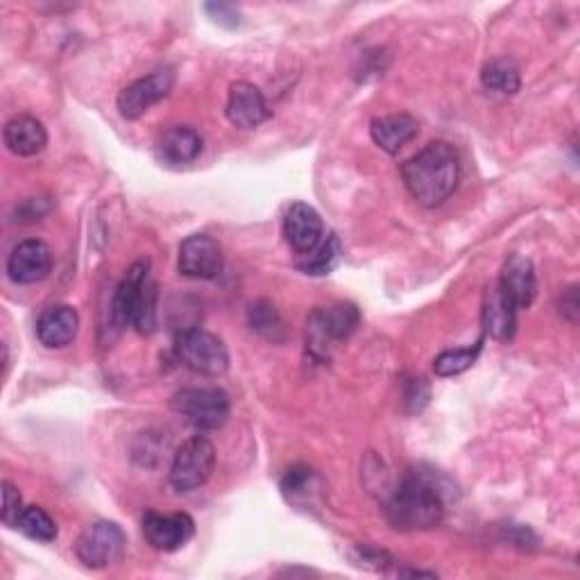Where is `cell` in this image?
<instances>
[{
  "mask_svg": "<svg viewBox=\"0 0 580 580\" xmlns=\"http://www.w3.org/2000/svg\"><path fill=\"white\" fill-rule=\"evenodd\" d=\"M411 196L424 207H440L454 196L461 179V157L446 141H433L402 166Z\"/></svg>",
  "mask_w": 580,
  "mask_h": 580,
  "instance_id": "cell-1",
  "label": "cell"
},
{
  "mask_svg": "<svg viewBox=\"0 0 580 580\" xmlns=\"http://www.w3.org/2000/svg\"><path fill=\"white\" fill-rule=\"evenodd\" d=\"M442 490L422 474H409L383 503L385 522L395 531L415 533L435 529L444 520Z\"/></svg>",
  "mask_w": 580,
  "mask_h": 580,
  "instance_id": "cell-2",
  "label": "cell"
},
{
  "mask_svg": "<svg viewBox=\"0 0 580 580\" xmlns=\"http://www.w3.org/2000/svg\"><path fill=\"white\" fill-rule=\"evenodd\" d=\"M157 282L150 275V264H135L118 284L111 299V317L118 327L132 325L139 334H150L157 327Z\"/></svg>",
  "mask_w": 580,
  "mask_h": 580,
  "instance_id": "cell-3",
  "label": "cell"
},
{
  "mask_svg": "<svg viewBox=\"0 0 580 580\" xmlns=\"http://www.w3.org/2000/svg\"><path fill=\"white\" fill-rule=\"evenodd\" d=\"M216 470V446L209 438L196 435L186 440L173 459L170 485L175 492H193L203 488Z\"/></svg>",
  "mask_w": 580,
  "mask_h": 580,
  "instance_id": "cell-4",
  "label": "cell"
},
{
  "mask_svg": "<svg viewBox=\"0 0 580 580\" xmlns=\"http://www.w3.org/2000/svg\"><path fill=\"white\" fill-rule=\"evenodd\" d=\"M175 354L188 370L203 376H220L229 370L227 345L218 336L203 330L188 327L177 332Z\"/></svg>",
  "mask_w": 580,
  "mask_h": 580,
  "instance_id": "cell-5",
  "label": "cell"
},
{
  "mask_svg": "<svg viewBox=\"0 0 580 580\" xmlns=\"http://www.w3.org/2000/svg\"><path fill=\"white\" fill-rule=\"evenodd\" d=\"M170 406L198 431H216L229 420V397L218 389H184L173 395Z\"/></svg>",
  "mask_w": 580,
  "mask_h": 580,
  "instance_id": "cell-6",
  "label": "cell"
},
{
  "mask_svg": "<svg viewBox=\"0 0 580 580\" xmlns=\"http://www.w3.org/2000/svg\"><path fill=\"white\" fill-rule=\"evenodd\" d=\"M127 538L116 522H96L82 531L76 544L78 560L89 569H105L125 553Z\"/></svg>",
  "mask_w": 580,
  "mask_h": 580,
  "instance_id": "cell-7",
  "label": "cell"
},
{
  "mask_svg": "<svg viewBox=\"0 0 580 580\" xmlns=\"http://www.w3.org/2000/svg\"><path fill=\"white\" fill-rule=\"evenodd\" d=\"M223 247L207 234H193L181 240L177 268L188 279H216L223 273Z\"/></svg>",
  "mask_w": 580,
  "mask_h": 580,
  "instance_id": "cell-8",
  "label": "cell"
},
{
  "mask_svg": "<svg viewBox=\"0 0 580 580\" xmlns=\"http://www.w3.org/2000/svg\"><path fill=\"white\" fill-rule=\"evenodd\" d=\"M175 85V73L170 69H161L150 73L148 78H141L132 85H127L118 94V111L127 120L141 118L150 107L161 102Z\"/></svg>",
  "mask_w": 580,
  "mask_h": 580,
  "instance_id": "cell-9",
  "label": "cell"
},
{
  "mask_svg": "<svg viewBox=\"0 0 580 580\" xmlns=\"http://www.w3.org/2000/svg\"><path fill=\"white\" fill-rule=\"evenodd\" d=\"M193 535H196V522L186 512L161 514L150 510L144 514V538L157 551H179Z\"/></svg>",
  "mask_w": 580,
  "mask_h": 580,
  "instance_id": "cell-10",
  "label": "cell"
},
{
  "mask_svg": "<svg viewBox=\"0 0 580 580\" xmlns=\"http://www.w3.org/2000/svg\"><path fill=\"white\" fill-rule=\"evenodd\" d=\"M361 322V313L354 304H334L311 313L308 330L313 347L325 343H338L350 338Z\"/></svg>",
  "mask_w": 580,
  "mask_h": 580,
  "instance_id": "cell-11",
  "label": "cell"
},
{
  "mask_svg": "<svg viewBox=\"0 0 580 580\" xmlns=\"http://www.w3.org/2000/svg\"><path fill=\"white\" fill-rule=\"evenodd\" d=\"M52 271L50 247L39 238L21 240L8 259V275L12 282L30 286L43 282Z\"/></svg>",
  "mask_w": 580,
  "mask_h": 580,
  "instance_id": "cell-12",
  "label": "cell"
},
{
  "mask_svg": "<svg viewBox=\"0 0 580 580\" xmlns=\"http://www.w3.org/2000/svg\"><path fill=\"white\" fill-rule=\"evenodd\" d=\"M497 291L512 308H529L538 295V277L533 264L524 259V256H510L501 271Z\"/></svg>",
  "mask_w": 580,
  "mask_h": 580,
  "instance_id": "cell-13",
  "label": "cell"
},
{
  "mask_svg": "<svg viewBox=\"0 0 580 580\" xmlns=\"http://www.w3.org/2000/svg\"><path fill=\"white\" fill-rule=\"evenodd\" d=\"M227 118L240 130H254L271 118L268 102L259 87L252 82H234L227 96Z\"/></svg>",
  "mask_w": 580,
  "mask_h": 580,
  "instance_id": "cell-14",
  "label": "cell"
},
{
  "mask_svg": "<svg viewBox=\"0 0 580 580\" xmlns=\"http://www.w3.org/2000/svg\"><path fill=\"white\" fill-rule=\"evenodd\" d=\"M80 330V315L69 304L46 308L37 320V338L48 350L69 347Z\"/></svg>",
  "mask_w": 580,
  "mask_h": 580,
  "instance_id": "cell-15",
  "label": "cell"
},
{
  "mask_svg": "<svg viewBox=\"0 0 580 580\" xmlns=\"http://www.w3.org/2000/svg\"><path fill=\"white\" fill-rule=\"evenodd\" d=\"M284 236L288 245L302 256L322 240L325 225H322V218L313 207L304 203H293L284 216Z\"/></svg>",
  "mask_w": 580,
  "mask_h": 580,
  "instance_id": "cell-16",
  "label": "cell"
},
{
  "mask_svg": "<svg viewBox=\"0 0 580 580\" xmlns=\"http://www.w3.org/2000/svg\"><path fill=\"white\" fill-rule=\"evenodd\" d=\"M420 132V125L411 114H389L370 122L372 141L389 155H397Z\"/></svg>",
  "mask_w": 580,
  "mask_h": 580,
  "instance_id": "cell-17",
  "label": "cell"
},
{
  "mask_svg": "<svg viewBox=\"0 0 580 580\" xmlns=\"http://www.w3.org/2000/svg\"><path fill=\"white\" fill-rule=\"evenodd\" d=\"M203 146L205 141L198 130L186 125H175L159 137L157 157L168 166H186L200 157Z\"/></svg>",
  "mask_w": 580,
  "mask_h": 580,
  "instance_id": "cell-18",
  "label": "cell"
},
{
  "mask_svg": "<svg viewBox=\"0 0 580 580\" xmlns=\"http://www.w3.org/2000/svg\"><path fill=\"white\" fill-rule=\"evenodd\" d=\"M6 146L17 157H35L46 150L48 146V132L39 118L21 114L8 120L3 130Z\"/></svg>",
  "mask_w": 580,
  "mask_h": 580,
  "instance_id": "cell-19",
  "label": "cell"
},
{
  "mask_svg": "<svg viewBox=\"0 0 580 580\" xmlns=\"http://www.w3.org/2000/svg\"><path fill=\"white\" fill-rule=\"evenodd\" d=\"M518 308H512L497 288H492L485 297L483 306V327L485 334L492 336L494 341L510 343L518 332Z\"/></svg>",
  "mask_w": 580,
  "mask_h": 580,
  "instance_id": "cell-20",
  "label": "cell"
},
{
  "mask_svg": "<svg viewBox=\"0 0 580 580\" xmlns=\"http://www.w3.org/2000/svg\"><path fill=\"white\" fill-rule=\"evenodd\" d=\"M343 256V245L336 234H325L322 240L306 254H302V259L297 262V271L306 275H330Z\"/></svg>",
  "mask_w": 580,
  "mask_h": 580,
  "instance_id": "cell-21",
  "label": "cell"
},
{
  "mask_svg": "<svg viewBox=\"0 0 580 580\" xmlns=\"http://www.w3.org/2000/svg\"><path fill=\"white\" fill-rule=\"evenodd\" d=\"M481 85L488 91L501 94V96H514L522 89V73L520 67L512 59H492L488 61L481 71Z\"/></svg>",
  "mask_w": 580,
  "mask_h": 580,
  "instance_id": "cell-22",
  "label": "cell"
},
{
  "mask_svg": "<svg viewBox=\"0 0 580 580\" xmlns=\"http://www.w3.org/2000/svg\"><path fill=\"white\" fill-rule=\"evenodd\" d=\"M247 322H249L252 332H256V334L268 338V341L277 343V341L286 338V325H284L279 311L271 302H266V299L249 306Z\"/></svg>",
  "mask_w": 580,
  "mask_h": 580,
  "instance_id": "cell-23",
  "label": "cell"
},
{
  "mask_svg": "<svg viewBox=\"0 0 580 580\" xmlns=\"http://www.w3.org/2000/svg\"><path fill=\"white\" fill-rule=\"evenodd\" d=\"M17 529L26 538L43 542V544L57 540V524L52 522V518L41 505H26L23 512H21V518H19Z\"/></svg>",
  "mask_w": 580,
  "mask_h": 580,
  "instance_id": "cell-24",
  "label": "cell"
},
{
  "mask_svg": "<svg viewBox=\"0 0 580 580\" xmlns=\"http://www.w3.org/2000/svg\"><path fill=\"white\" fill-rule=\"evenodd\" d=\"M483 350V338L479 343H474L472 347H459V350H446L440 356H435L433 361V370L438 376H456L463 374L465 370H470L479 354Z\"/></svg>",
  "mask_w": 580,
  "mask_h": 580,
  "instance_id": "cell-25",
  "label": "cell"
},
{
  "mask_svg": "<svg viewBox=\"0 0 580 580\" xmlns=\"http://www.w3.org/2000/svg\"><path fill=\"white\" fill-rule=\"evenodd\" d=\"M23 508L26 505H23L19 488L10 481H3V524L10 529H17Z\"/></svg>",
  "mask_w": 580,
  "mask_h": 580,
  "instance_id": "cell-26",
  "label": "cell"
},
{
  "mask_svg": "<svg viewBox=\"0 0 580 580\" xmlns=\"http://www.w3.org/2000/svg\"><path fill=\"white\" fill-rule=\"evenodd\" d=\"M313 479H315V472H313L311 468H306V465H295V468H291V470L284 474V479H282V492H284L288 499H295L297 494H302V492L311 485Z\"/></svg>",
  "mask_w": 580,
  "mask_h": 580,
  "instance_id": "cell-27",
  "label": "cell"
},
{
  "mask_svg": "<svg viewBox=\"0 0 580 580\" xmlns=\"http://www.w3.org/2000/svg\"><path fill=\"white\" fill-rule=\"evenodd\" d=\"M429 383L422 379V376H415V379H409L406 381V393H404V402L409 406L411 413H420L426 402H429Z\"/></svg>",
  "mask_w": 580,
  "mask_h": 580,
  "instance_id": "cell-28",
  "label": "cell"
},
{
  "mask_svg": "<svg viewBox=\"0 0 580 580\" xmlns=\"http://www.w3.org/2000/svg\"><path fill=\"white\" fill-rule=\"evenodd\" d=\"M356 562L363 564V567H370L374 571H385V567H389L393 562V558L385 553V551H379V549H372V547H356Z\"/></svg>",
  "mask_w": 580,
  "mask_h": 580,
  "instance_id": "cell-29",
  "label": "cell"
},
{
  "mask_svg": "<svg viewBox=\"0 0 580 580\" xmlns=\"http://www.w3.org/2000/svg\"><path fill=\"white\" fill-rule=\"evenodd\" d=\"M207 12H209V17L218 23V26H223V28H236L240 21V17H238V10L234 8V6H227V3H209L207 6Z\"/></svg>",
  "mask_w": 580,
  "mask_h": 580,
  "instance_id": "cell-30",
  "label": "cell"
},
{
  "mask_svg": "<svg viewBox=\"0 0 580 580\" xmlns=\"http://www.w3.org/2000/svg\"><path fill=\"white\" fill-rule=\"evenodd\" d=\"M400 576H429V578H435V573H433V571H415V569L400 571Z\"/></svg>",
  "mask_w": 580,
  "mask_h": 580,
  "instance_id": "cell-31",
  "label": "cell"
}]
</instances>
